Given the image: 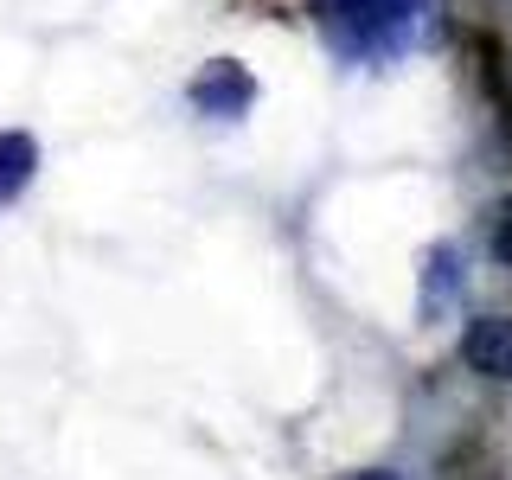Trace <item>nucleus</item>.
<instances>
[{"mask_svg":"<svg viewBox=\"0 0 512 480\" xmlns=\"http://www.w3.org/2000/svg\"><path fill=\"white\" fill-rule=\"evenodd\" d=\"M429 0H314V20L327 32V45L352 64H384L410 52L423 32Z\"/></svg>","mask_w":512,"mask_h":480,"instance_id":"1","label":"nucleus"},{"mask_svg":"<svg viewBox=\"0 0 512 480\" xmlns=\"http://www.w3.org/2000/svg\"><path fill=\"white\" fill-rule=\"evenodd\" d=\"M461 359H468V372L480 378H512V320L506 314H474L468 327H461Z\"/></svg>","mask_w":512,"mask_h":480,"instance_id":"3","label":"nucleus"},{"mask_svg":"<svg viewBox=\"0 0 512 480\" xmlns=\"http://www.w3.org/2000/svg\"><path fill=\"white\" fill-rule=\"evenodd\" d=\"M32 173H39V141L20 135V128H7V135H0V205L20 199L32 186Z\"/></svg>","mask_w":512,"mask_h":480,"instance_id":"4","label":"nucleus"},{"mask_svg":"<svg viewBox=\"0 0 512 480\" xmlns=\"http://www.w3.org/2000/svg\"><path fill=\"white\" fill-rule=\"evenodd\" d=\"M352 480H404V474H384V468H372V474H352Z\"/></svg>","mask_w":512,"mask_h":480,"instance_id":"6","label":"nucleus"},{"mask_svg":"<svg viewBox=\"0 0 512 480\" xmlns=\"http://www.w3.org/2000/svg\"><path fill=\"white\" fill-rule=\"evenodd\" d=\"M250 103H256V77H250L237 58H218V64H205V71L192 77V109H199V116L237 122Z\"/></svg>","mask_w":512,"mask_h":480,"instance_id":"2","label":"nucleus"},{"mask_svg":"<svg viewBox=\"0 0 512 480\" xmlns=\"http://www.w3.org/2000/svg\"><path fill=\"white\" fill-rule=\"evenodd\" d=\"M455 282H461V256H455V244L429 250V295H423V308L448 301V295H455Z\"/></svg>","mask_w":512,"mask_h":480,"instance_id":"5","label":"nucleus"}]
</instances>
